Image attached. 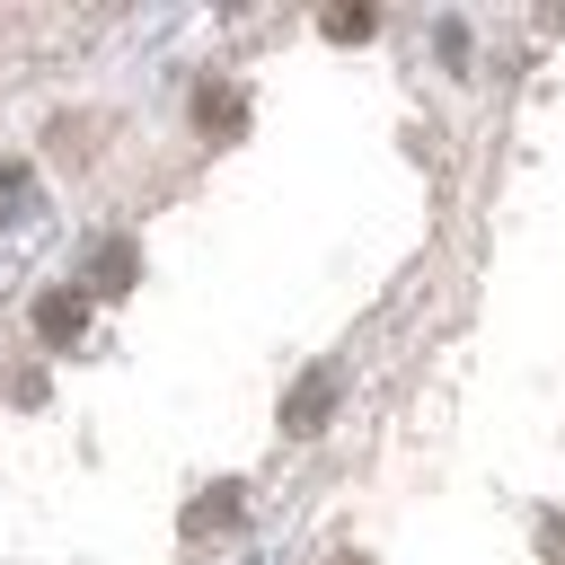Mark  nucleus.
Returning a JSON list of instances; mask_svg holds the SVG:
<instances>
[{
  "label": "nucleus",
  "instance_id": "obj_6",
  "mask_svg": "<svg viewBox=\"0 0 565 565\" xmlns=\"http://www.w3.org/2000/svg\"><path fill=\"white\" fill-rule=\"evenodd\" d=\"M238 494H247V486H212V494L185 512V530H230V521H238Z\"/></svg>",
  "mask_w": 565,
  "mask_h": 565
},
{
  "label": "nucleus",
  "instance_id": "obj_8",
  "mask_svg": "<svg viewBox=\"0 0 565 565\" xmlns=\"http://www.w3.org/2000/svg\"><path fill=\"white\" fill-rule=\"evenodd\" d=\"M335 565H371V556H335Z\"/></svg>",
  "mask_w": 565,
  "mask_h": 565
},
{
  "label": "nucleus",
  "instance_id": "obj_7",
  "mask_svg": "<svg viewBox=\"0 0 565 565\" xmlns=\"http://www.w3.org/2000/svg\"><path fill=\"white\" fill-rule=\"evenodd\" d=\"M18 185H26V168H18V159H0V203H9Z\"/></svg>",
  "mask_w": 565,
  "mask_h": 565
},
{
  "label": "nucleus",
  "instance_id": "obj_2",
  "mask_svg": "<svg viewBox=\"0 0 565 565\" xmlns=\"http://www.w3.org/2000/svg\"><path fill=\"white\" fill-rule=\"evenodd\" d=\"M194 124H203L212 141H230V132L247 124V97H238V88H221V79H203V88H194Z\"/></svg>",
  "mask_w": 565,
  "mask_h": 565
},
{
  "label": "nucleus",
  "instance_id": "obj_4",
  "mask_svg": "<svg viewBox=\"0 0 565 565\" xmlns=\"http://www.w3.org/2000/svg\"><path fill=\"white\" fill-rule=\"evenodd\" d=\"M132 274H141V256H132V247H124V238H106V247H97V256H88V291H124V282H132Z\"/></svg>",
  "mask_w": 565,
  "mask_h": 565
},
{
  "label": "nucleus",
  "instance_id": "obj_5",
  "mask_svg": "<svg viewBox=\"0 0 565 565\" xmlns=\"http://www.w3.org/2000/svg\"><path fill=\"white\" fill-rule=\"evenodd\" d=\"M318 26H327V44H362V35H380V9H371V0H344V9H327Z\"/></svg>",
  "mask_w": 565,
  "mask_h": 565
},
{
  "label": "nucleus",
  "instance_id": "obj_3",
  "mask_svg": "<svg viewBox=\"0 0 565 565\" xmlns=\"http://www.w3.org/2000/svg\"><path fill=\"white\" fill-rule=\"evenodd\" d=\"M79 327H88V291H44V300H35V335L71 344Z\"/></svg>",
  "mask_w": 565,
  "mask_h": 565
},
{
  "label": "nucleus",
  "instance_id": "obj_1",
  "mask_svg": "<svg viewBox=\"0 0 565 565\" xmlns=\"http://www.w3.org/2000/svg\"><path fill=\"white\" fill-rule=\"evenodd\" d=\"M335 388H344V380H335L327 362H318V371H300V380H291V397H282V433H291V441L327 433V415H335Z\"/></svg>",
  "mask_w": 565,
  "mask_h": 565
}]
</instances>
